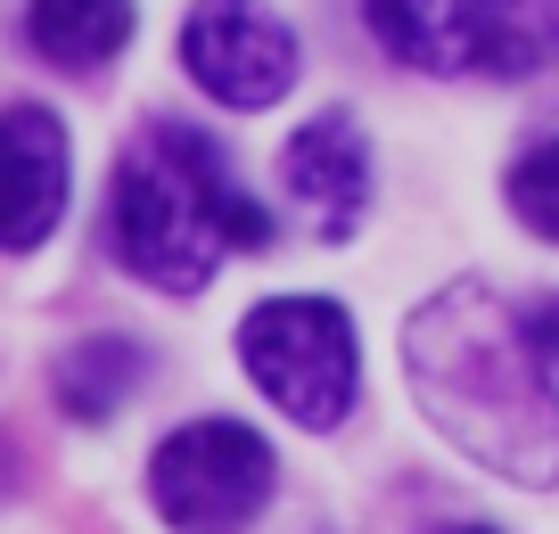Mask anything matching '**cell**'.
I'll return each mask as SVG.
<instances>
[{"label":"cell","instance_id":"cell-1","mask_svg":"<svg viewBox=\"0 0 559 534\" xmlns=\"http://www.w3.org/2000/svg\"><path fill=\"white\" fill-rule=\"evenodd\" d=\"M403 370H412L419 412L469 461H486L510 485L559 477V395L543 379L519 312L486 280H453L403 321Z\"/></svg>","mask_w":559,"mask_h":534},{"label":"cell","instance_id":"cell-2","mask_svg":"<svg viewBox=\"0 0 559 534\" xmlns=\"http://www.w3.org/2000/svg\"><path fill=\"white\" fill-rule=\"evenodd\" d=\"M107 239H116V263L132 280L165 296H198L223 256L272 247V214L230 181L223 140L190 132V123H148L116 165Z\"/></svg>","mask_w":559,"mask_h":534},{"label":"cell","instance_id":"cell-3","mask_svg":"<svg viewBox=\"0 0 559 534\" xmlns=\"http://www.w3.org/2000/svg\"><path fill=\"white\" fill-rule=\"evenodd\" d=\"M239 363L297 428H337L362 387L354 321L330 296H272L239 321Z\"/></svg>","mask_w":559,"mask_h":534},{"label":"cell","instance_id":"cell-4","mask_svg":"<svg viewBox=\"0 0 559 534\" xmlns=\"http://www.w3.org/2000/svg\"><path fill=\"white\" fill-rule=\"evenodd\" d=\"M272 444L247 419H190L148 461V501L174 534H247L272 501Z\"/></svg>","mask_w":559,"mask_h":534},{"label":"cell","instance_id":"cell-5","mask_svg":"<svg viewBox=\"0 0 559 534\" xmlns=\"http://www.w3.org/2000/svg\"><path fill=\"white\" fill-rule=\"evenodd\" d=\"M181 67L223 107H272L297 83V34L255 0H198L181 25Z\"/></svg>","mask_w":559,"mask_h":534},{"label":"cell","instance_id":"cell-6","mask_svg":"<svg viewBox=\"0 0 559 534\" xmlns=\"http://www.w3.org/2000/svg\"><path fill=\"white\" fill-rule=\"evenodd\" d=\"M67 214V132L50 107H9L0 116V247L25 256Z\"/></svg>","mask_w":559,"mask_h":534},{"label":"cell","instance_id":"cell-7","mask_svg":"<svg viewBox=\"0 0 559 534\" xmlns=\"http://www.w3.org/2000/svg\"><path fill=\"white\" fill-rule=\"evenodd\" d=\"M280 181H288V198H305V206L321 214V230H354V214H362L370 198V149H362V123L354 116H313L288 149H280Z\"/></svg>","mask_w":559,"mask_h":534},{"label":"cell","instance_id":"cell-8","mask_svg":"<svg viewBox=\"0 0 559 534\" xmlns=\"http://www.w3.org/2000/svg\"><path fill=\"white\" fill-rule=\"evenodd\" d=\"M559 67V0H461V74L526 83Z\"/></svg>","mask_w":559,"mask_h":534},{"label":"cell","instance_id":"cell-9","mask_svg":"<svg viewBox=\"0 0 559 534\" xmlns=\"http://www.w3.org/2000/svg\"><path fill=\"white\" fill-rule=\"evenodd\" d=\"M25 34L50 67L67 74H91L132 41V0H34L25 9Z\"/></svg>","mask_w":559,"mask_h":534},{"label":"cell","instance_id":"cell-10","mask_svg":"<svg viewBox=\"0 0 559 534\" xmlns=\"http://www.w3.org/2000/svg\"><path fill=\"white\" fill-rule=\"evenodd\" d=\"M140 379H148V354H140L132 337H83L67 363H58V403H67L74 419H116Z\"/></svg>","mask_w":559,"mask_h":534},{"label":"cell","instance_id":"cell-11","mask_svg":"<svg viewBox=\"0 0 559 534\" xmlns=\"http://www.w3.org/2000/svg\"><path fill=\"white\" fill-rule=\"evenodd\" d=\"M370 34L419 74H461V0H362Z\"/></svg>","mask_w":559,"mask_h":534},{"label":"cell","instance_id":"cell-12","mask_svg":"<svg viewBox=\"0 0 559 534\" xmlns=\"http://www.w3.org/2000/svg\"><path fill=\"white\" fill-rule=\"evenodd\" d=\"M510 214L535 239H559V140H543V149H526L510 165Z\"/></svg>","mask_w":559,"mask_h":534},{"label":"cell","instance_id":"cell-13","mask_svg":"<svg viewBox=\"0 0 559 534\" xmlns=\"http://www.w3.org/2000/svg\"><path fill=\"white\" fill-rule=\"evenodd\" d=\"M519 329H526V345H535V363L551 370V363H559V296L526 305V312H519Z\"/></svg>","mask_w":559,"mask_h":534},{"label":"cell","instance_id":"cell-14","mask_svg":"<svg viewBox=\"0 0 559 534\" xmlns=\"http://www.w3.org/2000/svg\"><path fill=\"white\" fill-rule=\"evenodd\" d=\"M453 534H486V526H453Z\"/></svg>","mask_w":559,"mask_h":534}]
</instances>
